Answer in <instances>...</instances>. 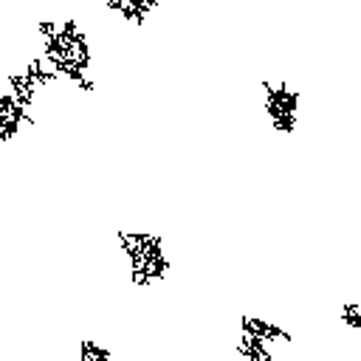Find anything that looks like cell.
Masks as SVG:
<instances>
[{"mask_svg": "<svg viewBox=\"0 0 361 361\" xmlns=\"http://www.w3.org/2000/svg\"><path fill=\"white\" fill-rule=\"evenodd\" d=\"M341 322L350 330H358L361 333V302H344L341 305Z\"/></svg>", "mask_w": 361, "mask_h": 361, "instance_id": "6da1fadb", "label": "cell"}, {"mask_svg": "<svg viewBox=\"0 0 361 361\" xmlns=\"http://www.w3.org/2000/svg\"><path fill=\"white\" fill-rule=\"evenodd\" d=\"M79 358H87V361L110 358V350H107V347H99L96 341H82V344H79Z\"/></svg>", "mask_w": 361, "mask_h": 361, "instance_id": "7a4b0ae2", "label": "cell"}]
</instances>
